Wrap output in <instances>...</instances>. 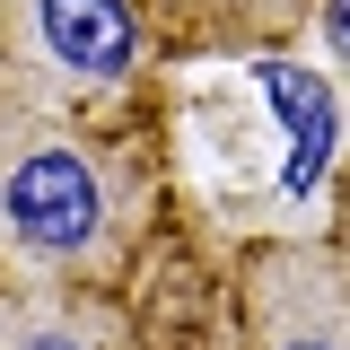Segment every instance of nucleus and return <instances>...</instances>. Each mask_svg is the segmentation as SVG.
<instances>
[{"label": "nucleus", "instance_id": "f257e3e1", "mask_svg": "<svg viewBox=\"0 0 350 350\" xmlns=\"http://www.w3.org/2000/svg\"><path fill=\"white\" fill-rule=\"evenodd\" d=\"M167 219V114L53 123L0 105V289L123 298Z\"/></svg>", "mask_w": 350, "mask_h": 350}, {"label": "nucleus", "instance_id": "f03ea898", "mask_svg": "<svg viewBox=\"0 0 350 350\" xmlns=\"http://www.w3.org/2000/svg\"><path fill=\"white\" fill-rule=\"evenodd\" d=\"M0 105L53 123L158 114V44L140 0H0Z\"/></svg>", "mask_w": 350, "mask_h": 350}, {"label": "nucleus", "instance_id": "7ed1b4c3", "mask_svg": "<svg viewBox=\"0 0 350 350\" xmlns=\"http://www.w3.org/2000/svg\"><path fill=\"white\" fill-rule=\"evenodd\" d=\"M237 350H350V245L342 237H245L228 271Z\"/></svg>", "mask_w": 350, "mask_h": 350}, {"label": "nucleus", "instance_id": "20e7f679", "mask_svg": "<svg viewBox=\"0 0 350 350\" xmlns=\"http://www.w3.org/2000/svg\"><path fill=\"white\" fill-rule=\"evenodd\" d=\"M315 9L324 0H140V27L167 62H211V53L280 62V44H298Z\"/></svg>", "mask_w": 350, "mask_h": 350}, {"label": "nucleus", "instance_id": "39448f33", "mask_svg": "<svg viewBox=\"0 0 350 350\" xmlns=\"http://www.w3.org/2000/svg\"><path fill=\"white\" fill-rule=\"evenodd\" d=\"M0 350H140V324L88 289H0Z\"/></svg>", "mask_w": 350, "mask_h": 350}, {"label": "nucleus", "instance_id": "423d86ee", "mask_svg": "<svg viewBox=\"0 0 350 350\" xmlns=\"http://www.w3.org/2000/svg\"><path fill=\"white\" fill-rule=\"evenodd\" d=\"M315 27H324V44H333V62H350V0H324Z\"/></svg>", "mask_w": 350, "mask_h": 350}]
</instances>
